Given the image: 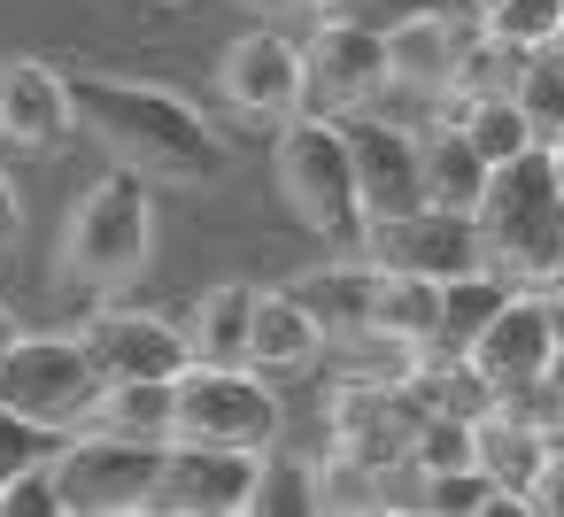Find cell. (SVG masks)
Segmentation results:
<instances>
[{
    "label": "cell",
    "instance_id": "6da1fadb",
    "mask_svg": "<svg viewBox=\"0 0 564 517\" xmlns=\"http://www.w3.org/2000/svg\"><path fill=\"white\" fill-rule=\"evenodd\" d=\"M63 78H70L78 132L109 163L140 170L148 186H209V178H225V163H232L225 132L178 86H163V78H117V70H63Z\"/></svg>",
    "mask_w": 564,
    "mask_h": 517
},
{
    "label": "cell",
    "instance_id": "7a4b0ae2",
    "mask_svg": "<svg viewBox=\"0 0 564 517\" xmlns=\"http://www.w3.org/2000/svg\"><path fill=\"white\" fill-rule=\"evenodd\" d=\"M155 255V201H148V178L109 163L63 217V240H55V271L70 286H94V294H117L148 271Z\"/></svg>",
    "mask_w": 564,
    "mask_h": 517
},
{
    "label": "cell",
    "instance_id": "3957f363",
    "mask_svg": "<svg viewBox=\"0 0 564 517\" xmlns=\"http://www.w3.org/2000/svg\"><path fill=\"white\" fill-rule=\"evenodd\" d=\"M271 178H279V201L302 232H317L325 248H364V201H356V163H348L340 117L294 109L271 140Z\"/></svg>",
    "mask_w": 564,
    "mask_h": 517
},
{
    "label": "cell",
    "instance_id": "277c9868",
    "mask_svg": "<svg viewBox=\"0 0 564 517\" xmlns=\"http://www.w3.org/2000/svg\"><path fill=\"white\" fill-rule=\"evenodd\" d=\"M556 201H564V178H556V147L549 140L487 170L479 232H487V263L502 278L541 286V278L564 271V255H556Z\"/></svg>",
    "mask_w": 564,
    "mask_h": 517
},
{
    "label": "cell",
    "instance_id": "5b68a950",
    "mask_svg": "<svg viewBox=\"0 0 564 517\" xmlns=\"http://www.w3.org/2000/svg\"><path fill=\"white\" fill-rule=\"evenodd\" d=\"M171 394H178V432L171 440H209V448H279V432H286V409H279V386H271V371H256V363H186L178 378H171Z\"/></svg>",
    "mask_w": 564,
    "mask_h": 517
},
{
    "label": "cell",
    "instance_id": "8992f818",
    "mask_svg": "<svg viewBox=\"0 0 564 517\" xmlns=\"http://www.w3.org/2000/svg\"><path fill=\"white\" fill-rule=\"evenodd\" d=\"M101 394H109V378L94 371L78 332H17L9 355H0V402L40 417V425H55V432L94 425Z\"/></svg>",
    "mask_w": 564,
    "mask_h": 517
},
{
    "label": "cell",
    "instance_id": "52a82bcc",
    "mask_svg": "<svg viewBox=\"0 0 564 517\" xmlns=\"http://www.w3.org/2000/svg\"><path fill=\"white\" fill-rule=\"evenodd\" d=\"M171 440H132L109 425H78L55 455V486H63V517H132L155 494Z\"/></svg>",
    "mask_w": 564,
    "mask_h": 517
},
{
    "label": "cell",
    "instance_id": "ba28073f",
    "mask_svg": "<svg viewBox=\"0 0 564 517\" xmlns=\"http://www.w3.org/2000/svg\"><path fill=\"white\" fill-rule=\"evenodd\" d=\"M394 94V63H387V32L379 24H356L340 9L317 16L310 47H302V109L310 117H364Z\"/></svg>",
    "mask_w": 564,
    "mask_h": 517
},
{
    "label": "cell",
    "instance_id": "9c48e42d",
    "mask_svg": "<svg viewBox=\"0 0 564 517\" xmlns=\"http://www.w3.org/2000/svg\"><path fill=\"white\" fill-rule=\"evenodd\" d=\"M263 455H271V448H263ZM263 455H256V448L171 440V448H163V471H155L148 509H163V517H248L256 479H263Z\"/></svg>",
    "mask_w": 564,
    "mask_h": 517
},
{
    "label": "cell",
    "instance_id": "30bf717a",
    "mask_svg": "<svg viewBox=\"0 0 564 517\" xmlns=\"http://www.w3.org/2000/svg\"><path fill=\"white\" fill-rule=\"evenodd\" d=\"M364 255L387 271H417V278H464V271H495L487 263V232L471 209H433L417 201L410 217H387L364 232Z\"/></svg>",
    "mask_w": 564,
    "mask_h": 517
},
{
    "label": "cell",
    "instance_id": "8fae6325",
    "mask_svg": "<svg viewBox=\"0 0 564 517\" xmlns=\"http://www.w3.org/2000/svg\"><path fill=\"white\" fill-rule=\"evenodd\" d=\"M556 355H564V348H556V317H549V294H541V286H510L502 309H495V317L479 324V340L464 348V363L487 378L495 402L525 394Z\"/></svg>",
    "mask_w": 564,
    "mask_h": 517
},
{
    "label": "cell",
    "instance_id": "7c38bea8",
    "mask_svg": "<svg viewBox=\"0 0 564 517\" xmlns=\"http://www.w3.org/2000/svg\"><path fill=\"white\" fill-rule=\"evenodd\" d=\"M217 101L248 124H286L302 109V40L271 24L232 32V47L217 55Z\"/></svg>",
    "mask_w": 564,
    "mask_h": 517
},
{
    "label": "cell",
    "instance_id": "4fadbf2b",
    "mask_svg": "<svg viewBox=\"0 0 564 517\" xmlns=\"http://www.w3.org/2000/svg\"><path fill=\"white\" fill-rule=\"evenodd\" d=\"M348 163H356V201H364V232L387 217H410L425 201V170H417V124L402 117H348Z\"/></svg>",
    "mask_w": 564,
    "mask_h": 517
},
{
    "label": "cell",
    "instance_id": "5bb4252c",
    "mask_svg": "<svg viewBox=\"0 0 564 517\" xmlns=\"http://www.w3.org/2000/svg\"><path fill=\"white\" fill-rule=\"evenodd\" d=\"M78 340H86V355H94V371H101L109 386H132V378H178V371L194 363L186 324H171V317H155V309H124V301L94 309V317L78 324Z\"/></svg>",
    "mask_w": 564,
    "mask_h": 517
},
{
    "label": "cell",
    "instance_id": "9a60e30c",
    "mask_svg": "<svg viewBox=\"0 0 564 517\" xmlns=\"http://www.w3.org/2000/svg\"><path fill=\"white\" fill-rule=\"evenodd\" d=\"M70 132H78V109H70V78L55 63H40V55L0 63V147L55 155Z\"/></svg>",
    "mask_w": 564,
    "mask_h": 517
},
{
    "label": "cell",
    "instance_id": "2e32d148",
    "mask_svg": "<svg viewBox=\"0 0 564 517\" xmlns=\"http://www.w3.org/2000/svg\"><path fill=\"white\" fill-rule=\"evenodd\" d=\"M325 355H333V340H325V324L302 309V294H294V286H256V309H248V363L271 371V378H286V371H317Z\"/></svg>",
    "mask_w": 564,
    "mask_h": 517
},
{
    "label": "cell",
    "instance_id": "e0dca14e",
    "mask_svg": "<svg viewBox=\"0 0 564 517\" xmlns=\"http://www.w3.org/2000/svg\"><path fill=\"white\" fill-rule=\"evenodd\" d=\"M294 294H302V309L325 324V340H333V348H348V340H364V332H371L379 263H371L364 248H340V263H325V271H302V278H294Z\"/></svg>",
    "mask_w": 564,
    "mask_h": 517
},
{
    "label": "cell",
    "instance_id": "ac0fdd59",
    "mask_svg": "<svg viewBox=\"0 0 564 517\" xmlns=\"http://www.w3.org/2000/svg\"><path fill=\"white\" fill-rule=\"evenodd\" d=\"M456 47L464 32L441 16V9H417L402 24H387V63H394V94H433L448 101V70H456Z\"/></svg>",
    "mask_w": 564,
    "mask_h": 517
},
{
    "label": "cell",
    "instance_id": "d6986e66",
    "mask_svg": "<svg viewBox=\"0 0 564 517\" xmlns=\"http://www.w3.org/2000/svg\"><path fill=\"white\" fill-rule=\"evenodd\" d=\"M417 170H425V201H433V209H471V217H479L487 155L464 140V124H456V117L417 124Z\"/></svg>",
    "mask_w": 564,
    "mask_h": 517
},
{
    "label": "cell",
    "instance_id": "ffe728a7",
    "mask_svg": "<svg viewBox=\"0 0 564 517\" xmlns=\"http://www.w3.org/2000/svg\"><path fill=\"white\" fill-rule=\"evenodd\" d=\"M433 324H441V278H417V271H387V263H379L371 332L410 340V348H433Z\"/></svg>",
    "mask_w": 564,
    "mask_h": 517
},
{
    "label": "cell",
    "instance_id": "44dd1931",
    "mask_svg": "<svg viewBox=\"0 0 564 517\" xmlns=\"http://www.w3.org/2000/svg\"><path fill=\"white\" fill-rule=\"evenodd\" d=\"M518 278H502V271H464V278H441V324H433V348L425 355H464L471 340H479V324L502 309V294H510Z\"/></svg>",
    "mask_w": 564,
    "mask_h": 517
},
{
    "label": "cell",
    "instance_id": "7402d4cb",
    "mask_svg": "<svg viewBox=\"0 0 564 517\" xmlns=\"http://www.w3.org/2000/svg\"><path fill=\"white\" fill-rule=\"evenodd\" d=\"M248 309H256V286H248V278L209 286V294L194 301V324H186L194 355H202V363H248Z\"/></svg>",
    "mask_w": 564,
    "mask_h": 517
},
{
    "label": "cell",
    "instance_id": "603a6c76",
    "mask_svg": "<svg viewBox=\"0 0 564 517\" xmlns=\"http://www.w3.org/2000/svg\"><path fill=\"white\" fill-rule=\"evenodd\" d=\"M448 117H456L464 140L487 155V170L510 163V155H525V147H541V132H533V117L518 109V94H479V101H456Z\"/></svg>",
    "mask_w": 564,
    "mask_h": 517
},
{
    "label": "cell",
    "instance_id": "cb8c5ba5",
    "mask_svg": "<svg viewBox=\"0 0 564 517\" xmlns=\"http://www.w3.org/2000/svg\"><path fill=\"white\" fill-rule=\"evenodd\" d=\"M94 425L132 432V440H171V432H178V394H171V378H132V386H109Z\"/></svg>",
    "mask_w": 564,
    "mask_h": 517
},
{
    "label": "cell",
    "instance_id": "d4e9b609",
    "mask_svg": "<svg viewBox=\"0 0 564 517\" xmlns=\"http://www.w3.org/2000/svg\"><path fill=\"white\" fill-rule=\"evenodd\" d=\"M510 94H518V109L533 117V132L556 147V140H564V63H556L549 47H533V55L518 63V86H510Z\"/></svg>",
    "mask_w": 564,
    "mask_h": 517
},
{
    "label": "cell",
    "instance_id": "484cf974",
    "mask_svg": "<svg viewBox=\"0 0 564 517\" xmlns=\"http://www.w3.org/2000/svg\"><path fill=\"white\" fill-rule=\"evenodd\" d=\"M63 440H70V432H55V425H40V417H24V409L0 402V479H17V471H32V463H55Z\"/></svg>",
    "mask_w": 564,
    "mask_h": 517
},
{
    "label": "cell",
    "instance_id": "4316f807",
    "mask_svg": "<svg viewBox=\"0 0 564 517\" xmlns=\"http://www.w3.org/2000/svg\"><path fill=\"white\" fill-rule=\"evenodd\" d=\"M556 24H564V0H495V9H487V32H495L502 47H518V55L549 47Z\"/></svg>",
    "mask_w": 564,
    "mask_h": 517
},
{
    "label": "cell",
    "instance_id": "83f0119b",
    "mask_svg": "<svg viewBox=\"0 0 564 517\" xmlns=\"http://www.w3.org/2000/svg\"><path fill=\"white\" fill-rule=\"evenodd\" d=\"M271 509H317V463H286V455L271 448V455H263V479H256L248 517H271Z\"/></svg>",
    "mask_w": 564,
    "mask_h": 517
},
{
    "label": "cell",
    "instance_id": "f1b7e54d",
    "mask_svg": "<svg viewBox=\"0 0 564 517\" xmlns=\"http://www.w3.org/2000/svg\"><path fill=\"white\" fill-rule=\"evenodd\" d=\"M0 517H63L55 463H32V471H17V479H0Z\"/></svg>",
    "mask_w": 564,
    "mask_h": 517
},
{
    "label": "cell",
    "instance_id": "f546056e",
    "mask_svg": "<svg viewBox=\"0 0 564 517\" xmlns=\"http://www.w3.org/2000/svg\"><path fill=\"white\" fill-rule=\"evenodd\" d=\"M525 509H533V517H564V432L549 440L541 471L525 479Z\"/></svg>",
    "mask_w": 564,
    "mask_h": 517
},
{
    "label": "cell",
    "instance_id": "4dcf8cb0",
    "mask_svg": "<svg viewBox=\"0 0 564 517\" xmlns=\"http://www.w3.org/2000/svg\"><path fill=\"white\" fill-rule=\"evenodd\" d=\"M340 16H356V24H402V16H417V9H433V0H333Z\"/></svg>",
    "mask_w": 564,
    "mask_h": 517
},
{
    "label": "cell",
    "instance_id": "1f68e13d",
    "mask_svg": "<svg viewBox=\"0 0 564 517\" xmlns=\"http://www.w3.org/2000/svg\"><path fill=\"white\" fill-rule=\"evenodd\" d=\"M24 232V194H17V178L0 170V240H17Z\"/></svg>",
    "mask_w": 564,
    "mask_h": 517
},
{
    "label": "cell",
    "instance_id": "d6a6232c",
    "mask_svg": "<svg viewBox=\"0 0 564 517\" xmlns=\"http://www.w3.org/2000/svg\"><path fill=\"white\" fill-rule=\"evenodd\" d=\"M549 294V317H556V348H564V286H541Z\"/></svg>",
    "mask_w": 564,
    "mask_h": 517
},
{
    "label": "cell",
    "instance_id": "836d02e7",
    "mask_svg": "<svg viewBox=\"0 0 564 517\" xmlns=\"http://www.w3.org/2000/svg\"><path fill=\"white\" fill-rule=\"evenodd\" d=\"M279 9H302V16H325V9H333V0H279Z\"/></svg>",
    "mask_w": 564,
    "mask_h": 517
},
{
    "label": "cell",
    "instance_id": "e575fe53",
    "mask_svg": "<svg viewBox=\"0 0 564 517\" xmlns=\"http://www.w3.org/2000/svg\"><path fill=\"white\" fill-rule=\"evenodd\" d=\"M17 332H24V324H17L9 309H0V355H9V340H17Z\"/></svg>",
    "mask_w": 564,
    "mask_h": 517
},
{
    "label": "cell",
    "instance_id": "d590c367",
    "mask_svg": "<svg viewBox=\"0 0 564 517\" xmlns=\"http://www.w3.org/2000/svg\"><path fill=\"white\" fill-rule=\"evenodd\" d=\"M549 55H556V63H564V24H556V40H549Z\"/></svg>",
    "mask_w": 564,
    "mask_h": 517
},
{
    "label": "cell",
    "instance_id": "8d00e7d4",
    "mask_svg": "<svg viewBox=\"0 0 564 517\" xmlns=\"http://www.w3.org/2000/svg\"><path fill=\"white\" fill-rule=\"evenodd\" d=\"M556 255H564V201H556Z\"/></svg>",
    "mask_w": 564,
    "mask_h": 517
},
{
    "label": "cell",
    "instance_id": "74e56055",
    "mask_svg": "<svg viewBox=\"0 0 564 517\" xmlns=\"http://www.w3.org/2000/svg\"><path fill=\"white\" fill-rule=\"evenodd\" d=\"M556 178H564V140H556Z\"/></svg>",
    "mask_w": 564,
    "mask_h": 517
}]
</instances>
